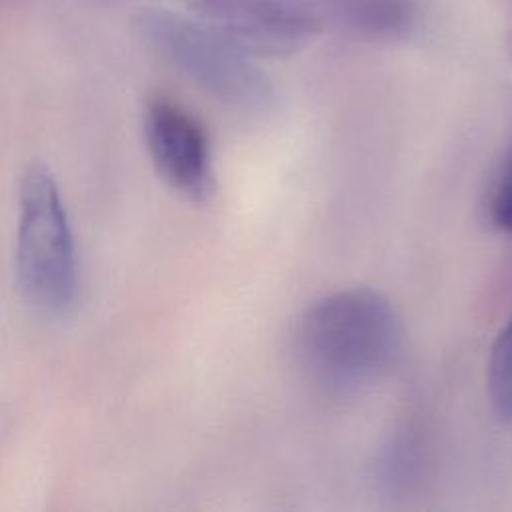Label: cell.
<instances>
[{"instance_id":"obj_1","label":"cell","mask_w":512,"mask_h":512,"mask_svg":"<svg viewBox=\"0 0 512 512\" xmlns=\"http://www.w3.org/2000/svg\"><path fill=\"white\" fill-rule=\"evenodd\" d=\"M402 344L400 318L386 296L346 288L314 302L296 328V356L324 392L348 394L378 380Z\"/></svg>"},{"instance_id":"obj_2","label":"cell","mask_w":512,"mask_h":512,"mask_svg":"<svg viewBox=\"0 0 512 512\" xmlns=\"http://www.w3.org/2000/svg\"><path fill=\"white\" fill-rule=\"evenodd\" d=\"M134 28L144 44L216 100L242 110H262L272 102V84L254 54L198 16L142 8Z\"/></svg>"},{"instance_id":"obj_3","label":"cell","mask_w":512,"mask_h":512,"mask_svg":"<svg viewBox=\"0 0 512 512\" xmlns=\"http://www.w3.org/2000/svg\"><path fill=\"white\" fill-rule=\"evenodd\" d=\"M16 276L24 300L42 316H66L78 294V260L56 180L32 164L20 184Z\"/></svg>"},{"instance_id":"obj_4","label":"cell","mask_w":512,"mask_h":512,"mask_svg":"<svg viewBox=\"0 0 512 512\" xmlns=\"http://www.w3.org/2000/svg\"><path fill=\"white\" fill-rule=\"evenodd\" d=\"M184 4L254 56L290 54L308 42L316 28V16L304 0H184Z\"/></svg>"},{"instance_id":"obj_5","label":"cell","mask_w":512,"mask_h":512,"mask_svg":"<svg viewBox=\"0 0 512 512\" xmlns=\"http://www.w3.org/2000/svg\"><path fill=\"white\" fill-rule=\"evenodd\" d=\"M144 136L158 174L178 192L204 200L214 190L210 146L202 124L170 100H154L144 114Z\"/></svg>"},{"instance_id":"obj_6","label":"cell","mask_w":512,"mask_h":512,"mask_svg":"<svg viewBox=\"0 0 512 512\" xmlns=\"http://www.w3.org/2000/svg\"><path fill=\"white\" fill-rule=\"evenodd\" d=\"M486 390L496 416L512 420V316L490 348Z\"/></svg>"},{"instance_id":"obj_7","label":"cell","mask_w":512,"mask_h":512,"mask_svg":"<svg viewBox=\"0 0 512 512\" xmlns=\"http://www.w3.org/2000/svg\"><path fill=\"white\" fill-rule=\"evenodd\" d=\"M492 216L502 230L512 234V158L498 184V190L492 202Z\"/></svg>"}]
</instances>
